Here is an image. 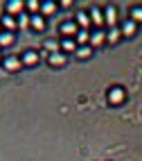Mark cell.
Listing matches in <instances>:
<instances>
[{
    "label": "cell",
    "mask_w": 142,
    "mask_h": 161,
    "mask_svg": "<svg viewBox=\"0 0 142 161\" xmlns=\"http://www.w3.org/2000/svg\"><path fill=\"white\" fill-rule=\"evenodd\" d=\"M126 98H129V93H126V89L122 86V84H113V86H108V89H106V102L111 104V107L124 104Z\"/></svg>",
    "instance_id": "1"
},
{
    "label": "cell",
    "mask_w": 142,
    "mask_h": 161,
    "mask_svg": "<svg viewBox=\"0 0 142 161\" xmlns=\"http://www.w3.org/2000/svg\"><path fill=\"white\" fill-rule=\"evenodd\" d=\"M20 61H23V68H34L41 64V50H34V48H27L20 52Z\"/></svg>",
    "instance_id": "2"
},
{
    "label": "cell",
    "mask_w": 142,
    "mask_h": 161,
    "mask_svg": "<svg viewBox=\"0 0 142 161\" xmlns=\"http://www.w3.org/2000/svg\"><path fill=\"white\" fill-rule=\"evenodd\" d=\"M104 20H106V30L119 27V23H122V16H119V12H117V7H115V5L104 7Z\"/></svg>",
    "instance_id": "3"
},
{
    "label": "cell",
    "mask_w": 142,
    "mask_h": 161,
    "mask_svg": "<svg viewBox=\"0 0 142 161\" xmlns=\"http://www.w3.org/2000/svg\"><path fill=\"white\" fill-rule=\"evenodd\" d=\"M77 32H79V27H77V23H74V18H65V20H61V23H59V34H61V39H63V36L74 39V36H77Z\"/></svg>",
    "instance_id": "4"
},
{
    "label": "cell",
    "mask_w": 142,
    "mask_h": 161,
    "mask_svg": "<svg viewBox=\"0 0 142 161\" xmlns=\"http://www.w3.org/2000/svg\"><path fill=\"white\" fill-rule=\"evenodd\" d=\"M88 16H90V25H95V30H106L104 7H90L88 9Z\"/></svg>",
    "instance_id": "5"
},
{
    "label": "cell",
    "mask_w": 142,
    "mask_h": 161,
    "mask_svg": "<svg viewBox=\"0 0 142 161\" xmlns=\"http://www.w3.org/2000/svg\"><path fill=\"white\" fill-rule=\"evenodd\" d=\"M138 27H140V25H138V23H133V20H131L129 16H126V18L122 16L119 30H122V36H124V39H133V36L138 34Z\"/></svg>",
    "instance_id": "6"
},
{
    "label": "cell",
    "mask_w": 142,
    "mask_h": 161,
    "mask_svg": "<svg viewBox=\"0 0 142 161\" xmlns=\"http://www.w3.org/2000/svg\"><path fill=\"white\" fill-rule=\"evenodd\" d=\"M3 68L7 73H18L20 68H23V61H20V57H16V55H7L3 59Z\"/></svg>",
    "instance_id": "7"
},
{
    "label": "cell",
    "mask_w": 142,
    "mask_h": 161,
    "mask_svg": "<svg viewBox=\"0 0 142 161\" xmlns=\"http://www.w3.org/2000/svg\"><path fill=\"white\" fill-rule=\"evenodd\" d=\"M77 41L74 39H68V36H63V39H59V52H63L65 57L68 55H74V52H77Z\"/></svg>",
    "instance_id": "8"
},
{
    "label": "cell",
    "mask_w": 142,
    "mask_h": 161,
    "mask_svg": "<svg viewBox=\"0 0 142 161\" xmlns=\"http://www.w3.org/2000/svg\"><path fill=\"white\" fill-rule=\"evenodd\" d=\"M5 14L18 18L20 14H25V3H20V0H9V3H5Z\"/></svg>",
    "instance_id": "9"
},
{
    "label": "cell",
    "mask_w": 142,
    "mask_h": 161,
    "mask_svg": "<svg viewBox=\"0 0 142 161\" xmlns=\"http://www.w3.org/2000/svg\"><path fill=\"white\" fill-rule=\"evenodd\" d=\"M106 46V30H90V48L97 50Z\"/></svg>",
    "instance_id": "10"
},
{
    "label": "cell",
    "mask_w": 142,
    "mask_h": 161,
    "mask_svg": "<svg viewBox=\"0 0 142 161\" xmlns=\"http://www.w3.org/2000/svg\"><path fill=\"white\" fill-rule=\"evenodd\" d=\"M29 30L36 32V34H43V32L48 30V18H43L41 14L32 16V20H29Z\"/></svg>",
    "instance_id": "11"
},
{
    "label": "cell",
    "mask_w": 142,
    "mask_h": 161,
    "mask_svg": "<svg viewBox=\"0 0 142 161\" xmlns=\"http://www.w3.org/2000/svg\"><path fill=\"white\" fill-rule=\"evenodd\" d=\"M0 27H3V32H18V20H16V16L3 14V16H0Z\"/></svg>",
    "instance_id": "12"
},
{
    "label": "cell",
    "mask_w": 142,
    "mask_h": 161,
    "mask_svg": "<svg viewBox=\"0 0 142 161\" xmlns=\"http://www.w3.org/2000/svg\"><path fill=\"white\" fill-rule=\"evenodd\" d=\"M65 64H68V57H65L63 52H50V57H48L50 68H63Z\"/></svg>",
    "instance_id": "13"
},
{
    "label": "cell",
    "mask_w": 142,
    "mask_h": 161,
    "mask_svg": "<svg viewBox=\"0 0 142 161\" xmlns=\"http://www.w3.org/2000/svg\"><path fill=\"white\" fill-rule=\"evenodd\" d=\"M72 18H74V23H77L79 30H90V16H88V12H84V9H81V12H77Z\"/></svg>",
    "instance_id": "14"
},
{
    "label": "cell",
    "mask_w": 142,
    "mask_h": 161,
    "mask_svg": "<svg viewBox=\"0 0 142 161\" xmlns=\"http://www.w3.org/2000/svg\"><path fill=\"white\" fill-rule=\"evenodd\" d=\"M122 39H124V36H122V30H119V27L106 30V43H108V46H117Z\"/></svg>",
    "instance_id": "15"
},
{
    "label": "cell",
    "mask_w": 142,
    "mask_h": 161,
    "mask_svg": "<svg viewBox=\"0 0 142 161\" xmlns=\"http://www.w3.org/2000/svg\"><path fill=\"white\" fill-rule=\"evenodd\" d=\"M57 9H59V3H54V0H45V3H41V16L48 18L52 14H57Z\"/></svg>",
    "instance_id": "16"
},
{
    "label": "cell",
    "mask_w": 142,
    "mask_h": 161,
    "mask_svg": "<svg viewBox=\"0 0 142 161\" xmlns=\"http://www.w3.org/2000/svg\"><path fill=\"white\" fill-rule=\"evenodd\" d=\"M93 52H95V50H93L90 46H79L77 52H74V57H77L79 61H88V59L93 57Z\"/></svg>",
    "instance_id": "17"
},
{
    "label": "cell",
    "mask_w": 142,
    "mask_h": 161,
    "mask_svg": "<svg viewBox=\"0 0 142 161\" xmlns=\"http://www.w3.org/2000/svg\"><path fill=\"white\" fill-rule=\"evenodd\" d=\"M133 23H138V25H142V5H133L129 9V14H126Z\"/></svg>",
    "instance_id": "18"
},
{
    "label": "cell",
    "mask_w": 142,
    "mask_h": 161,
    "mask_svg": "<svg viewBox=\"0 0 142 161\" xmlns=\"http://www.w3.org/2000/svg\"><path fill=\"white\" fill-rule=\"evenodd\" d=\"M16 41V32H3L0 34V48H9Z\"/></svg>",
    "instance_id": "19"
},
{
    "label": "cell",
    "mask_w": 142,
    "mask_h": 161,
    "mask_svg": "<svg viewBox=\"0 0 142 161\" xmlns=\"http://www.w3.org/2000/svg\"><path fill=\"white\" fill-rule=\"evenodd\" d=\"M74 41H77V46H90V30H79Z\"/></svg>",
    "instance_id": "20"
},
{
    "label": "cell",
    "mask_w": 142,
    "mask_h": 161,
    "mask_svg": "<svg viewBox=\"0 0 142 161\" xmlns=\"http://www.w3.org/2000/svg\"><path fill=\"white\" fill-rule=\"evenodd\" d=\"M25 9H27L29 16H36V14H41V3H38V0H27Z\"/></svg>",
    "instance_id": "21"
},
{
    "label": "cell",
    "mask_w": 142,
    "mask_h": 161,
    "mask_svg": "<svg viewBox=\"0 0 142 161\" xmlns=\"http://www.w3.org/2000/svg\"><path fill=\"white\" fill-rule=\"evenodd\" d=\"M16 20H18V30H25V27H29V20H32V16H29V14H20Z\"/></svg>",
    "instance_id": "22"
},
{
    "label": "cell",
    "mask_w": 142,
    "mask_h": 161,
    "mask_svg": "<svg viewBox=\"0 0 142 161\" xmlns=\"http://www.w3.org/2000/svg\"><path fill=\"white\" fill-rule=\"evenodd\" d=\"M59 7H61V9H68V7H72V3H68V0H65V3H59Z\"/></svg>",
    "instance_id": "23"
},
{
    "label": "cell",
    "mask_w": 142,
    "mask_h": 161,
    "mask_svg": "<svg viewBox=\"0 0 142 161\" xmlns=\"http://www.w3.org/2000/svg\"><path fill=\"white\" fill-rule=\"evenodd\" d=\"M3 59H5V57H3V48H0V61H3Z\"/></svg>",
    "instance_id": "24"
},
{
    "label": "cell",
    "mask_w": 142,
    "mask_h": 161,
    "mask_svg": "<svg viewBox=\"0 0 142 161\" xmlns=\"http://www.w3.org/2000/svg\"><path fill=\"white\" fill-rule=\"evenodd\" d=\"M0 34H3V27H0Z\"/></svg>",
    "instance_id": "25"
}]
</instances>
